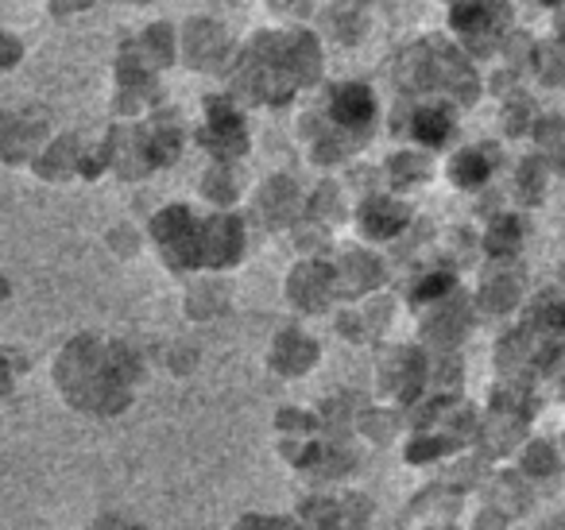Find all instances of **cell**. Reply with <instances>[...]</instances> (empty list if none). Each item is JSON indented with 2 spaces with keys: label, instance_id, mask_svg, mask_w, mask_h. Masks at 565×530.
<instances>
[{
  "label": "cell",
  "instance_id": "obj_1",
  "mask_svg": "<svg viewBox=\"0 0 565 530\" xmlns=\"http://www.w3.org/2000/svg\"><path fill=\"white\" fill-rule=\"evenodd\" d=\"M422 117H426V120L419 124V132H422L426 140H437L442 132H446V120H437V112H422Z\"/></svg>",
  "mask_w": 565,
  "mask_h": 530
}]
</instances>
